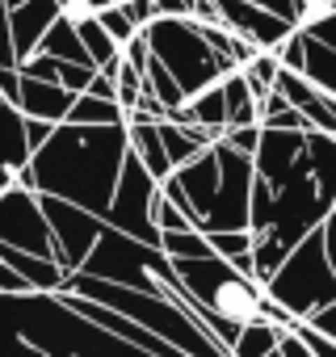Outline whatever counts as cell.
Here are the masks:
<instances>
[{"mask_svg":"<svg viewBox=\"0 0 336 357\" xmlns=\"http://www.w3.org/2000/svg\"><path fill=\"white\" fill-rule=\"evenodd\" d=\"M0 126H5V176H17L34 164V147H30V118L17 105L0 109Z\"/></svg>","mask_w":336,"mask_h":357,"instance_id":"e0dca14e","label":"cell"},{"mask_svg":"<svg viewBox=\"0 0 336 357\" xmlns=\"http://www.w3.org/2000/svg\"><path fill=\"white\" fill-rule=\"evenodd\" d=\"M126 122H130V151L143 160V168L155 176L160 185H168V181L177 176V168H173L168 147H164V139H160V122H151L147 114H130Z\"/></svg>","mask_w":336,"mask_h":357,"instance_id":"2e32d148","label":"cell"},{"mask_svg":"<svg viewBox=\"0 0 336 357\" xmlns=\"http://www.w3.org/2000/svg\"><path fill=\"white\" fill-rule=\"evenodd\" d=\"M173 181L185 190L198 231H252V190H257V160L236 151L227 139L215 143L202 160L181 168Z\"/></svg>","mask_w":336,"mask_h":357,"instance_id":"277c9868","label":"cell"},{"mask_svg":"<svg viewBox=\"0 0 336 357\" xmlns=\"http://www.w3.org/2000/svg\"><path fill=\"white\" fill-rule=\"evenodd\" d=\"M298 47H303V72L298 76H307L315 89L336 97V51L328 43H319L315 34H307V30H298Z\"/></svg>","mask_w":336,"mask_h":357,"instance_id":"ac0fdd59","label":"cell"},{"mask_svg":"<svg viewBox=\"0 0 336 357\" xmlns=\"http://www.w3.org/2000/svg\"><path fill=\"white\" fill-rule=\"evenodd\" d=\"M43 51H47V55H55V59H63V63L97 68V63H93V55H89V47H84V38H80V30H76V22H68V17H59V22L47 30Z\"/></svg>","mask_w":336,"mask_h":357,"instance_id":"44dd1931","label":"cell"},{"mask_svg":"<svg viewBox=\"0 0 336 357\" xmlns=\"http://www.w3.org/2000/svg\"><path fill=\"white\" fill-rule=\"evenodd\" d=\"M336 211V135L265 130L257 151L252 231L294 252Z\"/></svg>","mask_w":336,"mask_h":357,"instance_id":"6da1fadb","label":"cell"},{"mask_svg":"<svg viewBox=\"0 0 336 357\" xmlns=\"http://www.w3.org/2000/svg\"><path fill=\"white\" fill-rule=\"evenodd\" d=\"M130 13H135L139 30H147V26L155 22V5H151V0H130Z\"/></svg>","mask_w":336,"mask_h":357,"instance_id":"f35d334b","label":"cell"},{"mask_svg":"<svg viewBox=\"0 0 336 357\" xmlns=\"http://www.w3.org/2000/svg\"><path fill=\"white\" fill-rule=\"evenodd\" d=\"M68 122H72V126H118V122H126V109H122L118 101H101V97L80 93Z\"/></svg>","mask_w":336,"mask_h":357,"instance_id":"7402d4cb","label":"cell"},{"mask_svg":"<svg viewBox=\"0 0 336 357\" xmlns=\"http://www.w3.org/2000/svg\"><path fill=\"white\" fill-rule=\"evenodd\" d=\"M151 5H155V17H190L185 0H151Z\"/></svg>","mask_w":336,"mask_h":357,"instance_id":"74e56055","label":"cell"},{"mask_svg":"<svg viewBox=\"0 0 336 357\" xmlns=\"http://www.w3.org/2000/svg\"><path fill=\"white\" fill-rule=\"evenodd\" d=\"M282 336H286V332H282L277 324H248V328L240 332L231 357H273V353L282 349Z\"/></svg>","mask_w":336,"mask_h":357,"instance_id":"cb8c5ba5","label":"cell"},{"mask_svg":"<svg viewBox=\"0 0 336 357\" xmlns=\"http://www.w3.org/2000/svg\"><path fill=\"white\" fill-rule=\"evenodd\" d=\"M294 332H298V336L307 340V349H311L315 357H336V340H328V336H323V332H315L311 324H298Z\"/></svg>","mask_w":336,"mask_h":357,"instance_id":"836d02e7","label":"cell"},{"mask_svg":"<svg viewBox=\"0 0 336 357\" xmlns=\"http://www.w3.org/2000/svg\"><path fill=\"white\" fill-rule=\"evenodd\" d=\"M303 30L315 34L319 43H328V47L336 51V9H328V13H311V22H307Z\"/></svg>","mask_w":336,"mask_h":357,"instance_id":"1f68e13d","label":"cell"},{"mask_svg":"<svg viewBox=\"0 0 336 357\" xmlns=\"http://www.w3.org/2000/svg\"><path fill=\"white\" fill-rule=\"evenodd\" d=\"M109 5H130V0H109Z\"/></svg>","mask_w":336,"mask_h":357,"instance_id":"60d3db41","label":"cell"},{"mask_svg":"<svg viewBox=\"0 0 336 357\" xmlns=\"http://www.w3.org/2000/svg\"><path fill=\"white\" fill-rule=\"evenodd\" d=\"M5 319L43 357H155L84 319L63 294H5Z\"/></svg>","mask_w":336,"mask_h":357,"instance_id":"3957f363","label":"cell"},{"mask_svg":"<svg viewBox=\"0 0 336 357\" xmlns=\"http://www.w3.org/2000/svg\"><path fill=\"white\" fill-rule=\"evenodd\" d=\"M282 59H277V51H265V55H257L248 68H244V80H248V89L257 93V101L265 105V97L277 89V80H282Z\"/></svg>","mask_w":336,"mask_h":357,"instance_id":"d4e9b609","label":"cell"},{"mask_svg":"<svg viewBox=\"0 0 336 357\" xmlns=\"http://www.w3.org/2000/svg\"><path fill=\"white\" fill-rule=\"evenodd\" d=\"M248 5H261V9H269V13H277V17H286L294 30H303L307 22H311V0H248Z\"/></svg>","mask_w":336,"mask_h":357,"instance_id":"f1b7e54d","label":"cell"},{"mask_svg":"<svg viewBox=\"0 0 336 357\" xmlns=\"http://www.w3.org/2000/svg\"><path fill=\"white\" fill-rule=\"evenodd\" d=\"M89 97L118 101V80H114V72H97V76H93V84H89Z\"/></svg>","mask_w":336,"mask_h":357,"instance_id":"e575fe53","label":"cell"},{"mask_svg":"<svg viewBox=\"0 0 336 357\" xmlns=\"http://www.w3.org/2000/svg\"><path fill=\"white\" fill-rule=\"evenodd\" d=\"M282 357H315V353L307 349V340H303L298 332H286V336H282Z\"/></svg>","mask_w":336,"mask_h":357,"instance_id":"8d00e7d4","label":"cell"},{"mask_svg":"<svg viewBox=\"0 0 336 357\" xmlns=\"http://www.w3.org/2000/svg\"><path fill=\"white\" fill-rule=\"evenodd\" d=\"M76 30H80V38H84V47H89V55H93V63H97V72H105V68H114L118 59H122V47L109 38V30L101 26V17H89V22H76Z\"/></svg>","mask_w":336,"mask_h":357,"instance_id":"603a6c76","label":"cell"},{"mask_svg":"<svg viewBox=\"0 0 336 357\" xmlns=\"http://www.w3.org/2000/svg\"><path fill=\"white\" fill-rule=\"evenodd\" d=\"M155 227L164 231V236H185V231H198V223L173 202V198H164V190H160V198H155Z\"/></svg>","mask_w":336,"mask_h":357,"instance_id":"4316f807","label":"cell"},{"mask_svg":"<svg viewBox=\"0 0 336 357\" xmlns=\"http://www.w3.org/2000/svg\"><path fill=\"white\" fill-rule=\"evenodd\" d=\"M190 298L215 319V332H219V344L231 353L240 332L248 324H269V290L252 278H244L231 261L223 257H211V261H173Z\"/></svg>","mask_w":336,"mask_h":357,"instance_id":"8992f818","label":"cell"},{"mask_svg":"<svg viewBox=\"0 0 336 357\" xmlns=\"http://www.w3.org/2000/svg\"><path fill=\"white\" fill-rule=\"evenodd\" d=\"M0 215H5V219H0V248H17V252H34V257L59 261V240L51 231V219H47V206H43V194L38 190H26L17 181H5Z\"/></svg>","mask_w":336,"mask_h":357,"instance_id":"8fae6325","label":"cell"},{"mask_svg":"<svg viewBox=\"0 0 336 357\" xmlns=\"http://www.w3.org/2000/svg\"><path fill=\"white\" fill-rule=\"evenodd\" d=\"M164 252L173 261H211L219 257L206 231H185V236H164Z\"/></svg>","mask_w":336,"mask_h":357,"instance_id":"484cf974","label":"cell"},{"mask_svg":"<svg viewBox=\"0 0 336 357\" xmlns=\"http://www.w3.org/2000/svg\"><path fill=\"white\" fill-rule=\"evenodd\" d=\"M130 155V122L118 126H72L63 122L55 139L34 155V190L43 198H63L72 206L109 215L122 168Z\"/></svg>","mask_w":336,"mask_h":357,"instance_id":"7a4b0ae2","label":"cell"},{"mask_svg":"<svg viewBox=\"0 0 336 357\" xmlns=\"http://www.w3.org/2000/svg\"><path fill=\"white\" fill-rule=\"evenodd\" d=\"M311 5H319V0H311Z\"/></svg>","mask_w":336,"mask_h":357,"instance_id":"7bdbcfd3","label":"cell"},{"mask_svg":"<svg viewBox=\"0 0 336 357\" xmlns=\"http://www.w3.org/2000/svg\"><path fill=\"white\" fill-rule=\"evenodd\" d=\"M223 89H227V130H240V126H261V122H265V109H261L257 93L248 89L244 72H231V76L223 80Z\"/></svg>","mask_w":336,"mask_h":357,"instance_id":"d6986e66","label":"cell"},{"mask_svg":"<svg viewBox=\"0 0 336 357\" xmlns=\"http://www.w3.org/2000/svg\"><path fill=\"white\" fill-rule=\"evenodd\" d=\"M307 324H311L315 332H323L328 340H336V303H332V307H323V311H319L315 319H307Z\"/></svg>","mask_w":336,"mask_h":357,"instance_id":"d590c367","label":"cell"},{"mask_svg":"<svg viewBox=\"0 0 336 357\" xmlns=\"http://www.w3.org/2000/svg\"><path fill=\"white\" fill-rule=\"evenodd\" d=\"M63 294H80V298H93V303H105V307L122 311L126 319H135L151 336L181 349L185 357H231L202 328V319L194 311H185L181 303H173V298H155V294H143V290H130V286H118V282H105V278H89V273H72Z\"/></svg>","mask_w":336,"mask_h":357,"instance_id":"5b68a950","label":"cell"},{"mask_svg":"<svg viewBox=\"0 0 336 357\" xmlns=\"http://www.w3.org/2000/svg\"><path fill=\"white\" fill-rule=\"evenodd\" d=\"M273 357H282V349H277V353H273Z\"/></svg>","mask_w":336,"mask_h":357,"instance_id":"b9f144b4","label":"cell"},{"mask_svg":"<svg viewBox=\"0 0 336 357\" xmlns=\"http://www.w3.org/2000/svg\"><path fill=\"white\" fill-rule=\"evenodd\" d=\"M168 122H202V126H211V130H219L227 139V89L223 84L206 89L202 97H194L185 109H177Z\"/></svg>","mask_w":336,"mask_h":357,"instance_id":"ffe728a7","label":"cell"},{"mask_svg":"<svg viewBox=\"0 0 336 357\" xmlns=\"http://www.w3.org/2000/svg\"><path fill=\"white\" fill-rule=\"evenodd\" d=\"M0 261H5V269H13L34 294H63L68 290V269L51 257H34V252H17V248H0Z\"/></svg>","mask_w":336,"mask_h":357,"instance_id":"9a60e30c","label":"cell"},{"mask_svg":"<svg viewBox=\"0 0 336 357\" xmlns=\"http://www.w3.org/2000/svg\"><path fill=\"white\" fill-rule=\"evenodd\" d=\"M101 26L109 30V38L118 43V47H130L143 30H139V22H135V13H130V5H114V9H105L101 13Z\"/></svg>","mask_w":336,"mask_h":357,"instance_id":"83f0119b","label":"cell"},{"mask_svg":"<svg viewBox=\"0 0 336 357\" xmlns=\"http://www.w3.org/2000/svg\"><path fill=\"white\" fill-rule=\"evenodd\" d=\"M269 298L277 307H286L298 324L315 319L323 307L336 303V265L328 257V240H323V227L311 231L294 252L290 261L277 269V278L265 286Z\"/></svg>","mask_w":336,"mask_h":357,"instance_id":"9c48e42d","label":"cell"},{"mask_svg":"<svg viewBox=\"0 0 336 357\" xmlns=\"http://www.w3.org/2000/svg\"><path fill=\"white\" fill-rule=\"evenodd\" d=\"M155 198H160V181L143 168V160L130 151L126 155V168H122V181H118V194L109 202V215L105 223L114 231H126L130 240H143L151 248H164V231L155 227Z\"/></svg>","mask_w":336,"mask_h":357,"instance_id":"30bf717a","label":"cell"},{"mask_svg":"<svg viewBox=\"0 0 336 357\" xmlns=\"http://www.w3.org/2000/svg\"><path fill=\"white\" fill-rule=\"evenodd\" d=\"M76 97H80V93H72V89H63V84L22 76V89H17V109H22L26 118H43V122L63 126V122L72 118Z\"/></svg>","mask_w":336,"mask_h":357,"instance_id":"5bb4252c","label":"cell"},{"mask_svg":"<svg viewBox=\"0 0 336 357\" xmlns=\"http://www.w3.org/2000/svg\"><path fill=\"white\" fill-rule=\"evenodd\" d=\"M219 5V26H227L231 34L248 38L261 51H282L294 38V26L261 5H248V0H215Z\"/></svg>","mask_w":336,"mask_h":357,"instance_id":"4fadbf2b","label":"cell"},{"mask_svg":"<svg viewBox=\"0 0 336 357\" xmlns=\"http://www.w3.org/2000/svg\"><path fill=\"white\" fill-rule=\"evenodd\" d=\"M265 130H311V122H307V114L303 109H282V114H273V118H265Z\"/></svg>","mask_w":336,"mask_h":357,"instance_id":"d6a6232c","label":"cell"},{"mask_svg":"<svg viewBox=\"0 0 336 357\" xmlns=\"http://www.w3.org/2000/svg\"><path fill=\"white\" fill-rule=\"evenodd\" d=\"M43 206H47L51 231H55V240H59V261H63V269H68V273H80L84 261L93 257L97 240L105 236V219H97L93 211L72 206V202H63V198H43Z\"/></svg>","mask_w":336,"mask_h":357,"instance_id":"7c38bea8","label":"cell"},{"mask_svg":"<svg viewBox=\"0 0 336 357\" xmlns=\"http://www.w3.org/2000/svg\"><path fill=\"white\" fill-rule=\"evenodd\" d=\"M211 244L223 261H236V257L257 248V231H223V236H211Z\"/></svg>","mask_w":336,"mask_h":357,"instance_id":"f546056e","label":"cell"},{"mask_svg":"<svg viewBox=\"0 0 336 357\" xmlns=\"http://www.w3.org/2000/svg\"><path fill=\"white\" fill-rule=\"evenodd\" d=\"M80 273L105 278V282H118V286H130V290H143V294H155V298H173V303H181L185 311H194V315L202 319V328L219 340L215 319L190 298V290H185L177 265H173V257H168L164 248H151V244H143V240H130L126 231H114V227L105 223V236L97 240V248H93V257L84 261Z\"/></svg>","mask_w":336,"mask_h":357,"instance_id":"52a82bcc","label":"cell"},{"mask_svg":"<svg viewBox=\"0 0 336 357\" xmlns=\"http://www.w3.org/2000/svg\"><path fill=\"white\" fill-rule=\"evenodd\" d=\"M261 139H265V126H240V130H227V143H231L236 151L252 155V160H257V151H261Z\"/></svg>","mask_w":336,"mask_h":357,"instance_id":"4dcf8cb0","label":"cell"},{"mask_svg":"<svg viewBox=\"0 0 336 357\" xmlns=\"http://www.w3.org/2000/svg\"><path fill=\"white\" fill-rule=\"evenodd\" d=\"M143 34H147L151 55L177 76V84L185 89L190 101L227 80V68L215 55V47L206 43L198 22H190V17H155Z\"/></svg>","mask_w":336,"mask_h":357,"instance_id":"ba28073f","label":"cell"},{"mask_svg":"<svg viewBox=\"0 0 336 357\" xmlns=\"http://www.w3.org/2000/svg\"><path fill=\"white\" fill-rule=\"evenodd\" d=\"M17 5H22V0H5V9H17Z\"/></svg>","mask_w":336,"mask_h":357,"instance_id":"ab89813d","label":"cell"}]
</instances>
